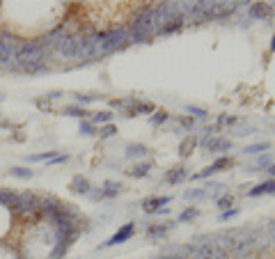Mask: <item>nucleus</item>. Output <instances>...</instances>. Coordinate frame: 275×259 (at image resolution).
Segmentation results:
<instances>
[{"label":"nucleus","instance_id":"f257e3e1","mask_svg":"<svg viewBox=\"0 0 275 259\" xmlns=\"http://www.w3.org/2000/svg\"><path fill=\"white\" fill-rule=\"evenodd\" d=\"M131 236H133V223L124 225V227L120 229V232H117L115 236H110V239H108V241H105L103 245H108V248H110V245H120V243H124L126 239H131Z\"/></svg>","mask_w":275,"mask_h":259},{"label":"nucleus","instance_id":"f03ea898","mask_svg":"<svg viewBox=\"0 0 275 259\" xmlns=\"http://www.w3.org/2000/svg\"><path fill=\"white\" fill-rule=\"evenodd\" d=\"M71 190H76V193H81V195H89L92 193V186H89V181L85 177L76 174V177L71 179Z\"/></svg>","mask_w":275,"mask_h":259},{"label":"nucleus","instance_id":"7ed1b4c3","mask_svg":"<svg viewBox=\"0 0 275 259\" xmlns=\"http://www.w3.org/2000/svg\"><path fill=\"white\" fill-rule=\"evenodd\" d=\"M168 202H170V197H149V200H145L142 207H145L147 213H152V211H156L161 204H168Z\"/></svg>","mask_w":275,"mask_h":259},{"label":"nucleus","instance_id":"20e7f679","mask_svg":"<svg viewBox=\"0 0 275 259\" xmlns=\"http://www.w3.org/2000/svg\"><path fill=\"white\" fill-rule=\"evenodd\" d=\"M110 120H113V113H108V110H103V113H94L92 117H89V121H92L94 126H105Z\"/></svg>","mask_w":275,"mask_h":259},{"label":"nucleus","instance_id":"39448f33","mask_svg":"<svg viewBox=\"0 0 275 259\" xmlns=\"http://www.w3.org/2000/svg\"><path fill=\"white\" fill-rule=\"evenodd\" d=\"M121 190V184H115V181H105L103 188H101V195L103 197H115V195Z\"/></svg>","mask_w":275,"mask_h":259},{"label":"nucleus","instance_id":"423d86ee","mask_svg":"<svg viewBox=\"0 0 275 259\" xmlns=\"http://www.w3.org/2000/svg\"><path fill=\"white\" fill-rule=\"evenodd\" d=\"M53 158H55V152H41V154H30L25 161H28V163H41V161L51 163Z\"/></svg>","mask_w":275,"mask_h":259},{"label":"nucleus","instance_id":"0eeeda50","mask_svg":"<svg viewBox=\"0 0 275 259\" xmlns=\"http://www.w3.org/2000/svg\"><path fill=\"white\" fill-rule=\"evenodd\" d=\"M261 193H275V181L271 179V181H264V184H259L257 188H252L250 195L255 197V195H261Z\"/></svg>","mask_w":275,"mask_h":259},{"label":"nucleus","instance_id":"6e6552de","mask_svg":"<svg viewBox=\"0 0 275 259\" xmlns=\"http://www.w3.org/2000/svg\"><path fill=\"white\" fill-rule=\"evenodd\" d=\"M62 113H65V115H71V117H83V120H87V117H89V113L85 110V108H81V105H67Z\"/></svg>","mask_w":275,"mask_h":259},{"label":"nucleus","instance_id":"1a4fd4ad","mask_svg":"<svg viewBox=\"0 0 275 259\" xmlns=\"http://www.w3.org/2000/svg\"><path fill=\"white\" fill-rule=\"evenodd\" d=\"M9 174L17 179H30L34 174L33 170H28V168H9Z\"/></svg>","mask_w":275,"mask_h":259},{"label":"nucleus","instance_id":"9d476101","mask_svg":"<svg viewBox=\"0 0 275 259\" xmlns=\"http://www.w3.org/2000/svg\"><path fill=\"white\" fill-rule=\"evenodd\" d=\"M147 172H149V163H142V165H136L133 170H129L131 177H145Z\"/></svg>","mask_w":275,"mask_h":259},{"label":"nucleus","instance_id":"9b49d317","mask_svg":"<svg viewBox=\"0 0 275 259\" xmlns=\"http://www.w3.org/2000/svg\"><path fill=\"white\" fill-rule=\"evenodd\" d=\"M94 131H97V126H94L89 120L81 121V133H83V136H94Z\"/></svg>","mask_w":275,"mask_h":259},{"label":"nucleus","instance_id":"f8f14e48","mask_svg":"<svg viewBox=\"0 0 275 259\" xmlns=\"http://www.w3.org/2000/svg\"><path fill=\"white\" fill-rule=\"evenodd\" d=\"M99 136H101V138H110V136H115V126H113V124H105V126H101Z\"/></svg>","mask_w":275,"mask_h":259},{"label":"nucleus","instance_id":"ddd939ff","mask_svg":"<svg viewBox=\"0 0 275 259\" xmlns=\"http://www.w3.org/2000/svg\"><path fill=\"white\" fill-rule=\"evenodd\" d=\"M225 165H229V158H218V161L211 165V172H218L220 168H225Z\"/></svg>","mask_w":275,"mask_h":259},{"label":"nucleus","instance_id":"4468645a","mask_svg":"<svg viewBox=\"0 0 275 259\" xmlns=\"http://www.w3.org/2000/svg\"><path fill=\"white\" fill-rule=\"evenodd\" d=\"M184 177H186V172H184V170H177V172H172V174H170V181H172V184H179V181H181Z\"/></svg>","mask_w":275,"mask_h":259},{"label":"nucleus","instance_id":"2eb2a0df","mask_svg":"<svg viewBox=\"0 0 275 259\" xmlns=\"http://www.w3.org/2000/svg\"><path fill=\"white\" fill-rule=\"evenodd\" d=\"M261 149H268V145H255V147H248L245 152H248V154H257V152H261Z\"/></svg>","mask_w":275,"mask_h":259},{"label":"nucleus","instance_id":"dca6fc26","mask_svg":"<svg viewBox=\"0 0 275 259\" xmlns=\"http://www.w3.org/2000/svg\"><path fill=\"white\" fill-rule=\"evenodd\" d=\"M197 216V209H188L184 216H181V220H190V218H195Z\"/></svg>","mask_w":275,"mask_h":259},{"label":"nucleus","instance_id":"f3484780","mask_svg":"<svg viewBox=\"0 0 275 259\" xmlns=\"http://www.w3.org/2000/svg\"><path fill=\"white\" fill-rule=\"evenodd\" d=\"M268 12H271V9H261V7H252V14H268Z\"/></svg>","mask_w":275,"mask_h":259},{"label":"nucleus","instance_id":"a211bd4d","mask_svg":"<svg viewBox=\"0 0 275 259\" xmlns=\"http://www.w3.org/2000/svg\"><path fill=\"white\" fill-rule=\"evenodd\" d=\"M220 207H223V209H225V207H227V204H232V195H229V197H223V200H220Z\"/></svg>","mask_w":275,"mask_h":259},{"label":"nucleus","instance_id":"6ab92c4d","mask_svg":"<svg viewBox=\"0 0 275 259\" xmlns=\"http://www.w3.org/2000/svg\"><path fill=\"white\" fill-rule=\"evenodd\" d=\"M236 213H239V209H232V211H227V213H223V220L232 218V216H236Z\"/></svg>","mask_w":275,"mask_h":259},{"label":"nucleus","instance_id":"aec40b11","mask_svg":"<svg viewBox=\"0 0 275 259\" xmlns=\"http://www.w3.org/2000/svg\"><path fill=\"white\" fill-rule=\"evenodd\" d=\"M209 147H211V149H216V147H229V145H227V142H220V140H218V142H209Z\"/></svg>","mask_w":275,"mask_h":259},{"label":"nucleus","instance_id":"412c9836","mask_svg":"<svg viewBox=\"0 0 275 259\" xmlns=\"http://www.w3.org/2000/svg\"><path fill=\"white\" fill-rule=\"evenodd\" d=\"M268 172H271V174H275V165H271V168H268Z\"/></svg>","mask_w":275,"mask_h":259},{"label":"nucleus","instance_id":"4be33fe9","mask_svg":"<svg viewBox=\"0 0 275 259\" xmlns=\"http://www.w3.org/2000/svg\"><path fill=\"white\" fill-rule=\"evenodd\" d=\"M273 49H275V39H273Z\"/></svg>","mask_w":275,"mask_h":259}]
</instances>
